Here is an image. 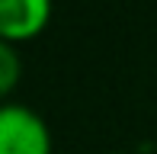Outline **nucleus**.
<instances>
[{
	"instance_id": "obj_1",
	"label": "nucleus",
	"mask_w": 157,
	"mask_h": 154,
	"mask_svg": "<svg viewBox=\"0 0 157 154\" xmlns=\"http://www.w3.org/2000/svg\"><path fill=\"white\" fill-rule=\"evenodd\" d=\"M0 154H55L48 122L26 103L0 109Z\"/></svg>"
},
{
	"instance_id": "obj_2",
	"label": "nucleus",
	"mask_w": 157,
	"mask_h": 154,
	"mask_svg": "<svg viewBox=\"0 0 157 154\" xmlns=\"http://www.w3.org/2000/svg\"><path fill=\"white\" fill-rule=\"evenodd\" d=\"M55 0H0V39L26 45L48 29Z\"/></svg>"
},
{
	"instance_id": "obj_3",
	"label": "nucleus",
	"mask_w": 157,
	"mask_h": 154,
	"mask_svg": "<svg viewBox=\"0 0 157 154\" xmlns=\"http://www.w3.org/2000/svg\"><path fill=\"white\" fill-rule=\"evenodd\" d=\"M19 74H23V64H19V55H16V45L3 42L0 45V93L10 96L19 83Z\"/></svg>"
},
{
	"instance_id": "obj_4",
	"label": "nucleus",
	"mask_w": 157,
	"mask_h": 154,
	"mask_svg": "<svg viewBox=\"0 0 157 154\" xmlns=\"http://www.w3.org/2000/svg\"><path fill=\"white\" fill-rule=\"evenodd\" d=\"M109 154H135V151H109Z\"/></svg>"
}]
</instances>
